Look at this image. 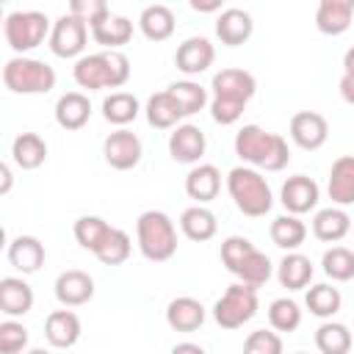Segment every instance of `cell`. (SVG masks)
<instances>
[{"label":"cell","instance_id":"74e56055","mask_svg":"<svg viewBox=\"0 0 354 354\" xmlns=\"http://www.w3.org/2000/svg\"><path fill=\"white\" fill-rule=\"evenodd\" d=\"M321 266H324V274L332 282H348V279H354V252L346 249V246L326 249L324 257H321Z\"/></svg>","mask_w":354,"mask_h":354},{"label":"cell","instance_id":"6da1fadb","mask_svg":"<svg viewBox=\"0 0 354 354\" xmlns=\"http://www.w3.org/2000/svg\"><path fill=\"white\" fill-rule=\"evenodd\" d=\"M210 116L218 124H235L243 116V108L249 105V100L257 91V80L252 72L238 69V66H227L221 72L213 75L210 80Z\"/></svg>","mask_w":354,"mask_h":354},{"label":"cell","instance_id":"681fc988","mask_svg":"<svg viewBox=\"0 0 354 354\" xmlns=\"http://www.w3.org/2000/svg\"><path fill=\"white\" fill-rule=\"evenodd\" d=\"M191 8L194 11H218L221 3H199V0H191Z\"/></svg>","mask_w":354,"mask_h":354},{"label":"cell","instance_id":"4dcf8cb0","mask_svg":"<svg viewBox=\"0 0 354 354\" xmlns=\"http://www.w3.org/2000/svg\"><path fill=\"white\" fill-rule=\"evenodd\" d=\"M277 279L288 290H301L313 279V263L301 252H288L277 266Z\"/></svg>","mask_w":354,"mask_h":354},{"label":"cell","instance_id":"ba28073f","mask_svg":"<svg viewBox=\"0 0 354 354\" xmlns=\"http://www.w3.org/2000/svg\"><path fill=\"white\" fill-rule=\"evenodd\" d=\"M50 19L41 11H11L3 22L6 41L17 55L36 50L44 41V36H50Z\"/></svg>","mask_w":354,"mask_h":354},{"label":"cell","instance_id":"f546056e","mask_svg":"<svg viewBox=\"0 0 354 354\" xmlns=\"http://www.w3.org/2000/svg\"><path fill=\"white\" fill-rule=\"evenodd\" d=\"M11 158L22 171H33L47 160V141L39 133H19L11 144Z\"/></svg>","mask_w":354,"mask_h":354},{"label":"cell","instance_id":"ffe728a7","mask_svg":"<svg viewBox=\"0 0 354 354\" xmlns=\"http://www.w3.org/2000/svg\"><path fill=\"white\" fill-rule=\"evenodd\" d=\"M221 191V171L213 163H196L185 174V194L196 199V205H207Z\"/></svg>","mask_w":354,"mask_h":354},{"label":"cell","instance_id":"4fadbf2b","mask_svg":"<svg viewBox=\"0 0 354 354\" xmlns=\"http://www.w3.org/2000/svg\"><path fill=\"white\" fill-rule=\"evenodd\" d=\"M205 149H207V138H205V133H202L196 124H191V122L177 124V127L171 130V136H169V155H171L177 163L196 166V163L202 160Z\"/></svg>","mask_w":354,"mask_h":354},{"label":"cell","instance_id":"836d02e7","mask_svg":"<svg viewBox=\"0 0 354 354\" xmlns=\"http://www.w3.org/2000/svg\"><path fill=\"white\" fill-rule=\"evenodd\" d=\"M315 346H318L321 354H348L351 346H354V337H351L346 324L324 321L315 329Z\"/></svg>","mask_w":354,"mask_h":354},{"label":"cell","instance_id":"5b68a950","mask_svg":"<svg viewBox=\"0 0 354 354\" xmlns=\"http://www.w3.org/2000/svg\"><path fill=\"white\" fill-rule=\"evenodd\" d=\"M227 191H230L235 207L243 216H249V218L266 216L271 210V205H274L271 185L266 183V177L257 169H249V166L230 169V174H227Z\"/></svg>","mask_w":354,"mask_h":354},{"label":"cell","instance_id":"52a82bcc","mask_svg":"<svg viewBox=\"0 0 354 354\" xmlns=\"http://www.w3.org/2000/svg\"><path fill=\"white\" fill-rule=\"evenodd\" d=\"M3 83L14 94H47L55 88V69L39 58L14 55L3 66Z\"/></svg>","mask_w":354,"mask_h":354},{"label":"cell","instance_id":"484cf974","mask_svg":"<svg viewBox=\"0 0 354 354\" xmlns=\"http://www.w3.org/2000/svg\"><path fill=\"white\" fill-rule=\"evenodd\" d=\"M91 39L105 50H119L133 39V22L122 14H108L97 25H91Z\"/></svg>","mask_w":354,"mask_h":354},{"label":"cell","instance_id":"44dd1931","mask_svg":"<svg viewBox=\"0 0 354 354\" xmlns=\"http://www.w3.org/2000/svg\"><path fill=\"white\" fill-rule=\"evenodd\" d=\"M252 30H254V22H252L249 11H243V8H224L216 17V36L227 47H238V44L249 41Z\"/></svg>","mask_w":354,"mask_h":354},{"label":"cell","instance_id":"ac0fdd59","mask_svg":"<svg viewBox=\"0 0 354 354\" xmlns=\"http://www.w3.org/2000/svg\"><path fill=\"white\" fill-rule=\"evenodd\" d=\"M80 318L72 310H53L44 321V337L53 348H72L80 340Z\"/></svg>","mask_w":354,"mask_h":354},{"label":"cell","instance_id":"83f0119b","mask_svg":"<svg viewBox=\"0 0 354 354\" xmlns=\"http://www.w3.org/2000/svg\"><path fill=\"white\" fill-rule=\"evenodd\" d=\"M144 111H147V122H149L152 127H158V130H174L177 122L185 119L180 102L171 97L169 88L152 94V97L147 100V108H144Z\"/></svg>","mask_w":354,"mask_h":354},{"label":"cell","instance_id":"3957f363","mask_svg":"<svg viewBox=\"0 0 354 354\" xmlns=\"http://www.w3.org/2000/svg\"><path fill=\"white\" fill-rule=\"evenodd\" d=\"M72 77L80 88L100 91V88H119L130 80V58L122 50H102L75 61Z\"/></svg>","mask_w":354,"mask_h":354},{"label":"cell","instance_id":"f1b7e54d","mask_svg":"<svg viewBox=\"0 0 354 354\" xmlns=\"http://www.w3.org/2000/svg\"><path fill=\"white\" fill-rule=\"evenodd\" d=\"M180 230L188 241H196V243H205L216 235L218 230V221L213 216V210H207L205 205H191L183 210L180 216Z\"/></svg>","mask_w":354,"mask_h":354},{"label":"cell","instance_id":"7dc6e473","mask_svg":"<svg viewBox=\"0 0 354 354\" xmlns=\"http://www.w3.org/2000/svg\"><path fill=\"white\" fill-rule=\"evenodd\" d=\"M171 354H205V348L196 346V343H177V346L171 348Z\"/></svg>","mask_w":354,"mask_h":354},{"label":"cell","instance_id":"c3c4849f","mask_svg":"<svg viewBox=\"0 0 354 354\" xmlns=\"http://www.w3.org/2000/svg\"><path fill=\"white\" fill-rule=\"evenodd\" d=\"M343 75L354 77V47H348L346 55H343Z\"/></svg>","mask_w":354,"mask_h":354},{"label":"cell","instance_id":"5bb4252c","mask_svg":"<svg viewBox=\"0 0 354 354\" xmlns=\"http://www.w3.org/2000/svg\"><path fill=\"white\" fill-rule=\"evenodd\" d=\"M213 61H216V47H213L210 39H205V36H191V39H185V41L177 47V53H174L177 69H180L183 75H188V77L207 72V69L213 66Z\"/></svg>","mask_w":354,"mask_h":354},{"label":"cell","instance_id":"603a6c76","mask_svg":"<svg viewBox=\"0 0 354 354\" xmlns=\"http://www.w3.org/2000/svg\"><path fill=\"white\" fill-rule=\"evenodd\" d=\"M205 307L199 299L194 296H177L169 301L166 307V324L174 329V332H194L205 324Z\"/></svg>","mask_w":354,"mask_h":354},{"label":"cell","instance_id":"7bdbcfd3","mask_svg":"<svg viewBox=\"0 0 354 354\" xmlns=\"http://www.w3.org/2000/svg\"><path fill=\"white\" fill-rule=\"evenodd\" d=\"M25 346H28V329L19 321L6 318L0 324V354H19Z\"/></svg>","mask_w":354,"mask_h":354},{"label":"cell","instance_id":"f6af8a7d","mask_svg":"<svg viewBox=\"0 0 354 354\" xmlns=\"http://www.w3.org/2000/svg\"><path fill=\"white\" fill-rule=\"evenodd\" d=\"M337 88H340V97H343L348 105H354V77L343 75V77H340V83H337Z\"/></svg>","mask_w":354,"mask_h":354},{"label":"cell","instance_id":"f35d334b","mask_svg":"<svg viewBox=\"0 0 354 354\" xmlns=\"http://www.w3.org/2000/svg\"><path fill=\"white\" fill-rule=\"evenodd\" d=\"M169 91L180 102L183 116H194V113H199L207 105V88L194 83V80H177V83L169 86Z\"/></svg>","mask_w":354,"mask_h":354},{"label":"cell","instance_id":"ee69618b","mask_svg":"<svg viewBox=\"0 0 354 354\" xmlns=\"http://www.w3.org/2000/svg\"><path fill=\"white\" fill-rule=\"evenodd\" d=\"M69 14L77 17V19H83V22L91 28V25H97L102 17H108L111 8H108V3H102V0H72V3H69Z\"/></svg>","mask_w":354,"mask_h":354},{"label":"cell","instance_id":"cb8c5ba5","mask_svg":"<svg viewBox=\"0 0 354 354\" xmlns=\"http://www.w3.org/2000/svg\"><path fill=\"white\" fill-rule=\"evenodd\" d=\"M329 199L337 207L354 205V155H340L329 169Z\"/></svg>","mask_w":354,"mask_h":354},{"label":"cell","instance_id":"1f68e13d","mask_svg":"<svg viewBox=\"0 0 354 354\" xmlns=\"http://www.w3.org/2000/svg\"><path fill=\"white\" fill-rule=\"evenodd\" d=\"M138 28L149 41H166L174 33V11L163 3L147 6L138 17Z\"/></svg>","mask_w":354,"mask_h":354},{"label":"cell","instance_id":"7402d4cb","mask_svg":"<svg viewBox=\"0 0 354 354\" xmlns=\"http://www.w3.org/2000/svg\"><path fill=\"white\" fill-rule=\"evenodd\" d=\"M0 310L8 318L28 315L33 310V288L22 277H3L0 279Z\"/></svg>","mask_w":354,"mask_h":354},{"label":"cell","instance_id":"8d00e7d4","mask_svg":"<svg viewBox=\"0 0 354 354\" xmlns=\"http://www.w3.org/2000/svg\"><path fill=\"white\" fill-rule=\"evenodd\" d=\"M133 252V243H130V235L119 227H111V232L105 235V241L100 243V249L94 252L100 263L105 266H122Z\"/></svg>","mask_w":354,"mask_h":354},{"label":"cell","instance_id":"7a4b0ae2","mask_svg":"<svg viewBox=\"0 0 354 354\" xmlns=\"http://www.w3.org/2000/svg\"><path fill=\"white\" fill-rule=\"evenodd\" d=\"M235 155L249 163V169L263 171H282L290 160L288 141L279 133H268L260 124H243L235 133Z\"/></svg>","mask_w":354,"mask_h":354},{"label":"cell","instance_id":"8fae6325","mask_svg":"<svg viewBox=\"0 0 354 354\" xmlns=\"http://www.w3.org/2000/svg\"><path fill=\"white\" fill-rule=\"evenodd\" d=\"M102 155H105V163L111 169H119V171H127V169H136L141 163V155H144V147H141V138L127 130V127H119L113 130L105 141H102Z\"/></svg>","mask_w":354,"mask_h":354},{"label":"cell","instance_id":"d4e9b609","mask_svg":"<svg viewBox=\"0 0 354 354\" xmlns=\"http://www.w3.org/2000/svg\"><path fill=\"white\" fill-rule=\"evenodd\" d=\"M91 119V102L80 91H66L55 102V122L64 130H80Z\"/></svg>","mask_w":354,"mask_h":354},{"label":"cell","instance_id":"4316f807","mask_svg":"<svg viewBox=\"0 0 354 354\" xmlns=\"http://www.w3.org/2000/svg\"><path fill=\"white\" fill-rule=\"evenodd\" d=\"M351 232V216L343 207H324L313 218V235L324 243L343 241Z\"/></svg>","mask_w":354,"mask_h":354},{"label":"cell","instance_id":"ab89813d","mask_svg":"<svg viewBox=\"0 0 354 354\" xmlns=\"http://www.w3.org/2000/svg\"><path fill=\"white\" fill-rule=\"evenodd\" d=\"M75 241L83 246V249H88V252H97L100 249V243L105 241V235L111 232V224L105 221V218H100V216H80L77 221H75Z\"/></svg>","mask_w":354,"mask_h":354},{"label":"cell","instance_id":"2e32d148","mask_svg":"<svg viewBox=\"0 0 354 354\" xmlns=\"http://www.w3.org/2000/svg\"><path fill=\"white\" fill-rule=\"evenodd\" d=\"M55 299L64 304V307H80V304H88L94 299V279L80 271V268H69V271H61L58 279H55Z\"/></svg>","mask_w":354,"mask_h":354},{"label":"cell","instance_id":"30bf717a","mask_svg":"<svg viewBox=\"0 0 354 354\" xmlns=\"http://www.w3.org/2000/svg\"><path fill=\"white\" fill-rule=\"evenodd\" d=\"M86 39H88V25L72 14H64L53 22L50 30V50L58 58H77L86 50ZM83 58V55H80Z\"/></svg>","mask_w":354,"mask_h":354},{"label":"cell","instance_id":"d6986e66","mask_svg":"<svg viewBox=\"0 0 354 354\" xmlns=\"http://www.w3.org/2000/svg\"><path fill=\"white\" fill-rule=\"evenodd\" d=\"M354 17V0H321L315 8V28L324 36H340Z\"/></svg>","mask_w":354,"mask_h":354},{"label":"cell","instance_id":"f907efd6","mask_svg":"<svg viewBox=\"0 0 354 354\" xmlns=\"http://www.w3.org/2000/svg\"><path fill=\"white\" fill-rule=\"evenodd\" d=\"M28 354H50V351H47V348H30Z\"/></svg>","mask_w":354,"mask_h":354},{"label":"cell","instance_id":"816d5d0a","mask_svg":"<svg viewBox=\"0 0 354 354\" xmlns=\"http://www.w3.org/2000/svg\"><path fill=\"white\" fill-rule=\"evenodd\" d=\"M296 354H304V351H296Z\"/></svg>","mask_w":354,"mask_h":354},{"label":"cell","instance_id":"b9f144b4","mask_svg":"<svg viewBox=\"0 0 354 354\" xmlns=\"http://www.w3.org/2000/svg\"><path fill=\"white\" fill-rule=\"evenodd\" d=\"M243 354H282V337L271 329H254L243 340Z\"/></svg>","mask_w":354,"mask_h":354},{"label":"cell","instance_id":"e0dca14e","mask_svg":"<svg viewBox=\"0 0 354 354\" xmlns=\"http://www.w3.org/2000/svg\"><path fill=\"white\" fill-rule=\"evenodd\" d=\"M6 257H8V263H11L17 271H22V274H36V271L44 266L47 249H44V243H41L39 238H33V235H17V238L8 243Z\"/></svg>","mask_w":354,"mask_h":354},{"label":"cell","instance_id":"7c38bea8","mask_svg":"<svg viewBox=\"0 0 354 354\" xmlns=\"http://www.w3.org/2000/svg\"><path fill=\"white\" fill-rule=\"evenodd\" d=\"M318 196H321V188L313 177L307 174H293L282 183V191H279V202L282 207L290 213V216H301V213H310L315 205H318Z\"/></svg>","mask_w":354,"mask_h":354},{"label":"cell","instance_id":"bcb514c9","mask_svg":"<svg viewBox=\"0 0 354 354\" xmlns=\"http://www.w3.org/2000/svg\"><path fill=\"white\" fill-rule=\"evenodd\" d=\"M0 177H3V183H0V194L6 196V194L11 191V180H14V177H11V166H8V163H0Z\"/></svg>","mask_w":354,"mask_h":354},{"label":"cell","instance_id":"d6a6232c","mask_svg":"<svg viewBox=\"0 0 354 354\" xmlns=\"http://www.w3.org/2000/svg\"><path fill=\"white\" fill-rule=\"evenodd\" d=\"M271 241L279 246V249H285V252H296L301 243H304V238H307V227H304V221L299 218V216H290V213H285V216H277L274 221H271Z\"/></svg>","mask_w":354,"mask_h":354},{"label":"cell","instance_id":"9a60e30c","mask_svg":"<svg viewBox=\"0 0 354 354\" xmlns=\"http://www.w3.org/2000/svg\"><path fill=\"white\" fill-rule=\"evenodd\" d=\"M290 138L301 149H310V152L321 149L326 144V138H329V124L315 111H299L290 119Z\"/></svg>","mask_w":354,"mask_h":354},{"label":"cell","instance_id":"9c48e42d","mask_svg":"<svg viewBox=\"0 0 354 354\" xmlns=\"http://www.w3.org/2000/svg\"><path fill=\"white\" fill-rule=\"evenodd\" d=\"M257 304H260L257 301V288L243 285V282H235L213 304V318H216V324L221 329H238V326H243L246 321L254 318Z\"/></svg>","mask_w":354,"mask_h":354},{"label":"cell","instance_id":"d590c367","mask_svg":"<svg viewBox=\"0 0 354 354\" xmlns=\"http://www.w3.org/2000/svg\"><path fill=\"white\" fill-rule=\"evenodd\" d=\"M304 304H307V310H310L315 318H332V315L340 310L343 296H340V290L332 288L329 282H318V285H313V288L307 290Z\"/></svg>","mask_w":354,"mask_h":354},{"label":"cell","instance_id":"8992f818","mask_svg":"<svg viewBox=\"0 0 354 354\" xmlns=\"http://www.w3.org/2000/svg\"><path fill=\"white\" fill-rule=\"evenodd\" d=\"M136 235L141 254L152 263H166L177 252V230L163 210H144L136 221Z\"/></svg>","mask_w":354,"mask_h":354},{"label":"cell","instance_id":"60d3db41","mask_svg":"<svg viewBox=\"0 0 354 354\" xmlns=\"http://www.w3.org/2000/svg\"><path fill=\"white\" fill-rule=\"evenodd\" d=\"M268 324L274 332H296L301 324V310L293 299L282 296L268 304Z\"/></svg>","mask_w":354,"mask_h":354},{"label":"cell","instance_id":"277c9868","mask_svg":"<svg viewBox=\"0 0 354 354\" xmlns=\"http://www.w3.org/2000/svg\"><path fill=\"white\" fill-rule=\"evenodd\" d=\"M221 263L227 266V271L232 277H238L243 285H252V288L266 285L274 274V266H271L268 254H263L243 235H230L221 243Z\"/></svg>","mask_w":354,"mask_h":354},{"label":"cell","instance_id":"e575fe53","mask_svg":"<svg viewBox=\"0 0 354 354\" xmlns=\"http://www.w3.org/2000/svg\"><path fill=\"white\" fill-rule=\"evenodd\" d=\"M138 111H141V105H138L136 94H127V91H113L102 100V116H105V122H111L116 127L130 124L138 116Z\"/></svg>","mask_w":354,"mask_h":354}]
</instances>
